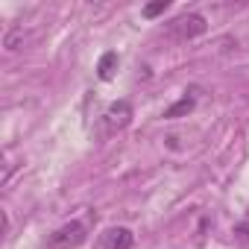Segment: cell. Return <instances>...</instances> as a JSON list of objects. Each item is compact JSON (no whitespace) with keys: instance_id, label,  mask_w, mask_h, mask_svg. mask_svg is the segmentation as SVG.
Returning a JSON list of instances; mask_svg holds the SVG:
<instances>
[{"instance_id":"obj_6","label":"cell","mask_w":249,"mask_h":249,"mask_svg":"<svg viewBox=\"0 0 249 249\" xmlns=\"http://www.w3.org/2000/svg\"><path fill=\"white\" fill-rule=\"evenodd\" d=\"M194 106H196V100L185 94V97H182V100H179L176 106H170V108L164 111V117H170V120H173V117H182V114H191V111H194Z\"/></svg>"},{"instance_id":"obj_2","label":"cell","mask_w":249,"mask_h":249,"mask_svg":"<svg viewBox=\"0 0 249 249\" xmlns=\"http://www.w3.org/2000/svg\"><path fill=\"white\" fill-rule=\"evenodd\" d=\"M85 237H88V226L79 220H71L47 237V249H76L85 243Z\"/></svg>"},{"instance_id":"obj_4","label":"cell","mask_w":249,"mask_h":249,"mask_svg":"<svg viewBox=\"0 0 249 249\" xmlns=\"http://www.w3.org/2000/svg\"><path fill=\"white\" fill-rule=\"evenodd\" d=\"M132 243H135L132 229H126V226H111V229H106L97 237L94 249H132Z\"/></svg>"},{"instance_id":"obj_7","label":"cell","mask_w":249,"mask_h":249,"mask_svg":"<svg viewBox=\"0 0 249 249\" xmlns=\"http://www.w3.org/2000/svg\"><path fill=\"white\" fill-rule=\"evenodd\" d=\"M170 9V3L167 0H159V3H150V6H144V18H156V15H164Z\"/></svg>"},{"instance_id":"obj_5","label":"cell","mask_w":249,"mask_h":249,"mask_svg":"<svg viewBox=\"0 0 249 249\" xmlns=\"http://www.w3.org/2000/svg\"><path fill=\"white\" fill-rule=\"evenodd\" d=\"M114 71H117V53H103V59L97 65V76L103 82H108V79H114Z\"/></svg>"},{"instance_id":"obj_1","label":"cell","mask_w":249,"mask_h":249,"mask_svg":"<svg viewBox=\"0 0 249 249\" xmlns=\"http://www.w3.org/2000/svg\"><path fill=\"white\" fill-rule=\"evenodd\" d=\"M205 30H208V21H205L199 12H185V15L173 18V21L164 27V36H167L170 41H176V44H185V41L199 38Z\"/></svg>"},{"instance_id":"obj_3","label":"cell","mask_w":249,"mask_h":249,"mask_svg":"<svg viewBox=\"0 0 249 249\" xmlns=\"http://www.w3.org/2000/svg\"><path fill=\"white\" fill-rule=\"evenodd\" d=\"M132 120V106L126 100H117L103 111V135H114L120 129H126Z\"/></svg>"}]
</instances>
